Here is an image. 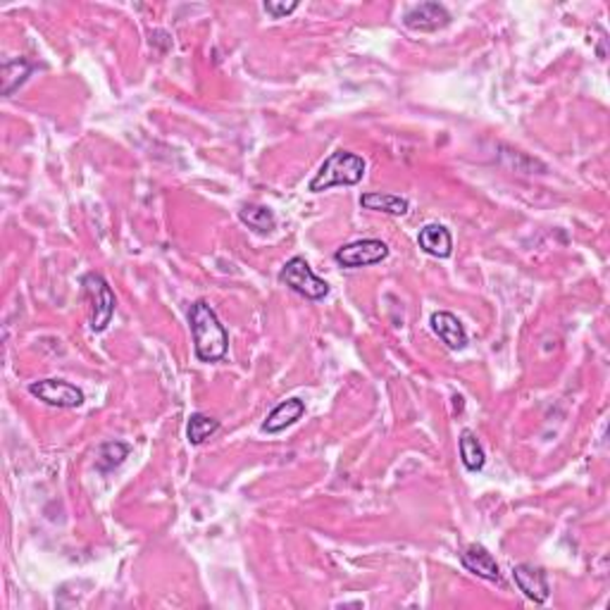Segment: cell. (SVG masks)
Masks as SVG:
<instances>
[{"label": "cell", "instance_id": "cell-1", "mask_svg": "<svg viewBox=\"0 0 610 610\" xmlns=\"http://www.w3.org/2000/svg\"><path fill=\"white\" fill-rule=\"evenodd\" d=\"M189 327H191L193 351L200 363H219L229 351V334L219 322L217 312L208 300H196L189 308Z\"/></svg>", "mask_w": 610, "mask_h": 610}, {"label": "cell", "instance_id": "cell-2", "mask_svg": "<svg viewBox=\"0 0 610 610\" xmlns=\"http://www.w3.org/2000/svg\"><path fill=\"white\" fill-rule=\"evenodd\" d=\"M365 160L348 151H334L329 158L322 162L318 174L308 184V191L322 193L329 191L334 186H356L365 177Z\"/></svg>", "mask_w": 610, "mask_h": 610}, {"label": "cell", "instance_id": "cell-3", "mask_svg": "<svg viewBox=\"0 0 610 610\" xmlns=\"http://www.w3.org/2000/svg\"><path fill=\"white\" fill-rule=\"evenodd\" d=\"M81 286L91 300V329L93 332H106L107 325L115 318V308H117L113 286L107 284V279L98 273L84 274Z\"/></svg>", "mask_w": 610, "mask_h": 610}, {"label": "cell", "instance_id": "cell-4", "mask_svg": "<svg viewBox=\"0 0 610 610\" xmlns=\"http://www.w3.org/2000/svg\"><path fill=\"white\" fill-rule=\"evenodd\" d=\"M279 282L308 300H322L329 296V284L312 273V267L305 263V258H299V255L286 260L282 273H279Z\"/></svg>", "mask_w": 610, "mask_h": 610}, {"label": "cell", "instance_id": "cell-5", "mask_svg": "<svg viewBox=\"0 0 610 610\" xmlns=\"http://www.w3.org/2000/svg\"><path fill=\"white\" fill-rule=\"evenodd\" d=\"M29 393L33 398H39L46 405H53V408H62V411H69V408H79L84 405L87 396L81 392L79 386L69 384L65 379H39V382H32L29 384Z\"/></svg>", "mask_w": 610, "mask_h": 610}, {"label": "cell", "instance_id": "cell-6", "mask_svg": "<svg viewBox=\"0 0 610 610\" xmlns=\"http://www.w3.org/2000/svg\"><path fill=\"white\" fill-rule=\"evenodd\" d=\"M389 258V245L379 239H360L353 244L341 245L334 253V260L346 270H358V267L377 265L382 260Z\"/></svg>", "mask_w": 610, "mask_h": 610}, {"label": "cell", "instance_id": "cell-7", "mask_svg": "<svg viewBox=\"0 0 610 610\" xmlns=\"http://www.w3.org/2000/svg\"><path fill=\"white\" fill-rule=\"evenodd\" d=\"M513 579H515L518 589L522 591L530 601H534V604H546V601H549L550 584L544 568H537V565L530 563L515 565V568H513Z\"/></svg>", "mask_w": 610, "mask_h": 610}, {"label": "cell", "instance_id": "cell-8", "mask_svg": "<svg viewBox=\"0 0 610 610\" xmlns=\"http://www.w3.org/2000/svg\"><path fill=\"white\" fill-rule=\"evenodd\" d=\"M451 22V14L439 3H420L412 5L403 17V24L412 32H439Z\"/></svg>", "mask_w": 610, "mask_h": 610}, {"label": "cell", "instance_id": "cell-9", "mask_svg": "<svg viewBox=\"0 0 610 610\" xmlns=\"http://www.w3.org/2000/svg\"><path fill=\"white\" fill-rule=\"evenodd\" d=\"M460 565L465 570L477 575V578L486 579V582H501V568H498L496 558L491 556L485 546L470 544L460 553Z\"/></svg>", "mask_w": 610, "mask_h": 610}, {"label": "cell", "instance_id": "cell-10", "mask_svg": "<svg viewBox=\"0 0 610 610\" xmlns=\"http://www.w3.org/2000/svg\"><path fill=\"white\" fill-rule=\"evenodd\" d=\"M430 325L431 329H434V334H437L451 351H460V348L467 346V332H465L463 322H460L453 312L448 310L434 312L430 319Z\"/></svg>", "mask_w": 610, "mask_h": 610}, {"label": "cell", "instance_id": "cell-11", "mask_svg": "<svg viewBox=\"0 0 610 610\" xmlns=\"http://www.w3.org/2000/svg\"><path fill=\"white\" fill-rule=\"evenodd\" d=\"M303 415H305L303 401H300V398H286V401H282V403L267 415V420L263 422V431H267V434H279V431H284L286 427L296 425Z\"/></svg>", "mask_w": 610, "mask_h": 610}, {"label": "cell", "instance_id": "cell-12", "mask_svg": "<svg viewBox=\"0 0 610 610\" xmlns=\"http://www.w3.org/2000/svg\"><path fill=\"white\" fill-rule=\"evenodd\" d=\"M418 245L431 258H448L453 253L451 232L444 225H425L418 234Z\"/></svg>", "mask_w": 610, "mask_h": 610}, {"label": "cell", "instance_id": "cell-13", "mask_svg": "<svg viewBox=\"0 0 610 610\" xmlns=\"http://www.w3.org/2000/svg\"><path fill=\"white\" fill-rule=\"evenodd\" d=\"M360 208H363V210H372V213L403 217V215L411 210V203H408V199H403V196H396V193L370 191L360 196Z\"/></svg>", "mask_w": 610, "mask_h": 610}, {"label": "cell", "instance_id": "cell-14", "mask_svg": "<svg viewBox=\"0 0 610 610\" xmlns=\"http://www.w3.org/2000/svg\"><path fill=\"white\" fill-rule=\"evenodd\" d=\"M458 451H460V460H463L467 472H479L486 465L485 448H482L472 430H463V434L458 439Z\"/></svg>", "mask_w": 610, "mask_h": 610}, {"label": "cell", "instance_id": "cell-15", "mask_svg": "<svg viewBox=\"0 0 610 610\" xmlns=\"http://www.w3.org/2000/svg\"><path fill=\"white\" fill-rule=\"evenodd\" d=\"M32 69H33L32 62L24 60V58H13V60L3 62V69H0L3 87H0V93H3V96H13V93L27 81Z\"/></svg>", "mask_w": 610, "mask_h": 610}, {"label": "cell", "instance_id": "cell-16", "mask_svg": "<svg viewBox=\"0 0 610 610\" xmlns=\"http://www.w3.org/2000/svg\"><path fill=\"white\" fill-rule=\"evenodd\" d=\"M239 219L248 229L258 234H270L277 226V217L267 206H258V203H248L239 210Z\"/></svg>", "mask_w": 610, "mask_h": 610}, {"label": "cell", "instance_id": "cell-17", "mask_svg": "<svg viewBox=\"0 0 610 610\" xmlns=\"http://www.w3.org/2000/svg\"><path fill=\"white\" fill-rule=\"evenodd\" d=\"M129 444L125 441H106L96 453V470L98 472H113L115 467H120L129 458Z\"/></svg>", "mask_w": 610, "mask_h": 610}, {"label": "cell", "instance_id": "cell-18", "mask_svg": "<svg viewBox=\"0 0 610 610\" xmlns=\"http://www.w3.org/2000/svg\"><path fill=\"white\" fill-rule=\"evenodd\" d=\"M219 430V420L210 418L206 412H193L189 418V425H186V439L191 446L206 444L208 439L213 437L215 431Z\"/></svg>", "mask_w": 610, "mask_h": 610}, {"label": "cell", "instance_id": "cell-19", "mask_svg": "<svg viewBox=\"0 0 610 610\" xmlns=\"http://www.w3.org/2000/svg\"><path fill=\"white\" fill-rule=\"evenodd\" d=\"M265 13L273 14L274 20H282V17H286V14H291L299 10V3L296 0H291V3H274V0H265Z\"/></svg>", "mask_w": 610, "mask_h": 610}]
</instances>
